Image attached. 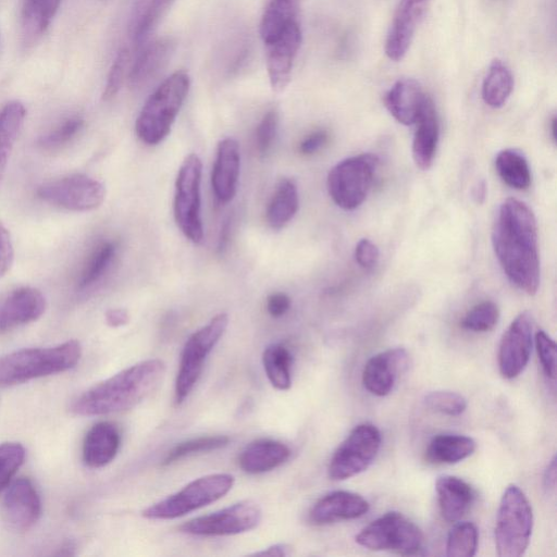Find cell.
Wrapping results in <instances>:
<instances>
[{"instance_id": "cell-1", "label": "cell", "mask_w": 557, "mask_h": 557, "mask_svg": "<svg viewBox=\"0 0 557 557\" xmlns=\"http://www.w3.org/2000/svg\"><path fill=\"white\" fill-rule=\"evenodd\" d=\"M492 243L508 280L520 290L534 295L540 285L537 226L534 213L524 202L508 198L500 205Z\"/></svg>"}, {"instance_id": "cell-2", "label": "cell", "mask_w": 557, "mask_h": 557, "mask_svg": "<svg viewBox=\"0 0 557 557\" xmlns=\"http://www.w3.org/2000/svg\"><path fill=\"white\" fill-rule=\"evenodd\" d=\"M165 366L160 359L137 362L94 385L73 403L79 416H101L129 409L161 383Z\"/></svg>"}, {"instance_id": "cell-3", "label": "cell", "mask_w": 557, "mask_h": 557, "mask_svg": "<svg viewBox=\"0 0 557 557\" xmlns=\"http://www.w3.org/2000/svg\"><path fill=\"white\" fill-rule=\"evenodd\" d=\"M189 87L188 73L178 70L168 76L148 97L135 123L136 135L144 144L158 145L169 135Z\"/></svg>"}, {"instance_id": "cell-4", "label": "cell", "mask_w": 557, "mask_h": 557, "mask_svg": "<svg viewBox=\"0 0 557 557\" xmlns=\"http://www.w3.org/2000/svg\"><path fill=\"white\" fill-rule=\"evenodd\" d=\"M81 355V344L74 339L51 347L24 348L7 354L0 358V386L64 372L76 366Z\"/></svg>"}, {"instance_id": "cell-5", "label": "cell", "mask_w": 557, "mask_h": 557, "mask_svg": "<svg viewBox=\"0 0 557 557\" xmlns=\"http://www.w3.org/2000/svg\"><path fill=\"white\" fill-rule=\"evenodd\" d=\"M533 528L532 507L515 484L505 490L496 518L495 545L500 557H519L529 546Z\"/></svg>"}, {"instance_id": "cell-6", "label": "cell", "mask_w": 557, "mask_h": 557, "mask_svg": "<svg viewBox=\"0 0 557 557\" xmlns=\"http://www.w3.org/2000/svg\"><path fill=\"white\" fill-rule=\"evenodd\" d=\"M235 478L230 473H212L195 479L176 493L143 511L150 520H171L206 507L226 495Z\"/></svg>"}, {"instance_id": "cell-7", "label": "cell", "mask_w": 557, "mask_h": 557, "mask_svg": "<svg viewBox=\"0 0 557 557\" xmlns=\"http://www.w3.org/2000/svg\"><path fill=\"white\" fill-rule=\"evenodd\" d=\"M227 325V314L218 313L186 341L175 379L174 399L177 405L182 404L194 389L207 357L225 333Z\"/></svg>"}, {"instance_id": "cell-8", "label": "cell", "mask_w": 557, "mask_h": 557, "mask_svg": "<svg viewBox=\"0 0 557 557\" xmlns=\"http://www.w3.org/2000/svg\"><path fill=\"white\" fill-rule=\"evenodd\" d=\"M377 163L376 156L361 153L334 165L326 181L332 200L344 210L358 208L371 188Z\"/></svg>"}, {"instance_id": "cell-9", "label": "cell", "mask_w": 557, "mask_h": 557, "mask_svg": "<svg viewBox=\"0 0 557 557\" xmlns=\"http://www.w3.org/2000/svg\"><path fill=\"white\" fill-rule=\"evenodd\" d=\"M202 163L200 158L188 154L177 173L174 195V218L182 233L193 243L203 238L201 221L200 184Z\"/></svg>"}, {"instance_id": "cell-10", "label": "cell", "mask_w": 557, "mask_h": 557, "mask_svg": "<svg viewBox=\"0 0 557 557\" xmlns=\"http://www.w3.org/2000/svg\"><path fill=\"white\" fill-rule=\"evenodd\" d=\"M356 542L371 550H389L410 555L421 549L423 533L403 513L389 511L364 527L356 535Z\"/></svg>"}, {"instance_id": "cell-11", "label": "cell", "mask_w": 557, "mask_h": 557, "mask_svg": "<svg viewBox=\"0 0 557 557\" xmlns=\"http://www.w3.org/2000/svg\"><path fill=\"white\" fill-rule=\"evenodd\" d=\"M381 442V432L375 425L358 424L333 454L327 469L329 476L342 481L363 472L375 459Z\"/></svg>"}, {"instance_id": "cell-12", "label": "cell", "mask_w": 557, "mask_h": 557, "mask_svg": "<svg viewBox=\"0 0 557 557\" xmlns=\"http://www.w3.org/2000/svg\"><path fill=\"white\" fill-rule=\"evenodd\" d=\"M37 197L50 205L71 210L90 211L106 198L104 185L85 174H72L41 184Z\"/></svg>"}, {"instance_id": "cell-13", "label": "cell", "mask_w": 557, "mask_h": 557, "mask_svg": "<svg viewBox=\"0 0 557 557\" xmlns=\"http://www.w3.org/2000/svg\"><path fill=\"white\" fill-rule=\"evenodd\" d=\"M262 511L253 500H242L209 515L194 518L181 525V531L197 536H225L255 529Z\"/></svg>"}, {"instance_id": "cell-14", "label": "cell", "mask_w": 557, "mask_h": 557, "mask_svg": "<svg viewBox=\"0 0 557 557\" xmlns=\"http://www.w3.org/2000/svg\"><path fill=\"white\" fill-rule=\"evenodd\" d=\"M532 315L523 311L504 332L498 347V368L503 377L515 379L527 367L532 349Z\"/></svg>"}, {"instance_id": "cell-15", "label": "cell", "mask_w": 557, "mask_h": 557, "mask_svg": "<svg viewBox=\"0 0 557 557\" xmlns=\"http://www.w3.org/2000/svg\"><path fill=\"white\" fill-rule=\"evenodd\" d=\"M301 40V28L295 20L275 39L265 45L269 82L275 92H282L288 86Z\"/></svg>"}, {"instance_id": "cell-16", "label": "cell", "mask_w": 557, "mask_h": 557, "mask_svg": "<svg viewBox=\"0 0 557 557\" xmlns=\"http://www.w3.org/2000/svg\"><path fill=\"white\" fill-rule=\"evenodd\" d=\"M430 1L399 0L385 41L389 60L397 62L406 55Z\"/></svg>"}, {"instance_id": "cell-17", "label": "cell", "mask_w": 557, "mask_h": 557, "mask_svg": "<svg viewBox=\"0 0 557 557\" xmlns=\"http://www.w3.org/2000/svg\"><path fill=\"white\" fill-rule=\"evenodd\" d=\"M408 367V354L404 348H391L372 356L363 367L362 383L375 396L388 395L398 376Z\"/></svg>"}, {"instance_id": "cell-18", "label": "cell", "mask_w": 557, "mask_h": 557, "mask_svg": "<svg viewBox=\"0 0 557 557\" xmlns=\"http://www.w3.org/2000/svg\"><path fill=\"white\" fill-rule=\"evenodd\" d=\"M3 511L9 523L17 530L33 527L41 515L40 496L27 478L10 482L3 498Z\"/></svg>"}, {"instance_id": "cell-19", "label": "cell", "mask_w": 557, "mask_h": 557, "mask_svg": "<svg viewBox=\"0 0 557 557\" xmlns=\"http://www.w3.org/2000/svg\"><path fill=\"white\" fill-rule=\"evenodd\" d=\"M46 307V298L37 288L13 290L0 305V333L38 320Z\"/></svg>"}, {"instance_id": "cell-20", "label": "cell", "mask_w": 557, "mask_h": 557, "mask_svg": "<svg viewBox=\"0 0 557 557\" xmlns=\"http://www.w3.org/2000/svg\"><path fill=\"white\" fill-rule=\"evenodd\" d=\"M240 168L239 145L236 139L226 137L219 141L211 174V185L216 199L226 203L237 189Z\"/></svg>"}, {"instance_id": "cell-21", "label": "cell", "mask_w": 557, "mask_h": 557, "mask_svg": "<svg viewBox=\"0 0 557 557\" xmlns=\"http://www.w3.org/2000/svg\"><path fill=\"white\" fill-rule=\"evenodd\" d=\"M369 507V503L357 493L334 491L313 505L309 512V520L317 525L351 520L367 513Z\"/></svg>"}, {"instance_id": "cell-22", "label": "cell", "mask_w": 557, "mask_h": 557, "mask_svg": "<svg viewBox=\"0 0 557 557\" xmlns=\"http://www.w3.org/2000/svg\"><path fill=\"white\" fill-rule=\"evenodd\" d=\"M428 97L417 81L401 78L386 92L384 103L397 122L412 125L417 123Z\"/></svg>"}, {"instance_id": "cell-23", "label": "cell", "mask_w": 557, "mask_h": 557, "mask_svg": "<svg viewBox=\"0 0 557 557\" xmlns=\"http://www.w3.org/2000/svg\"><path fill=\"white\" fill-rule=\"evenodd\" d=\"M120 445L121 434L117 426L108 421L98 422L86 433L83 460L89 468H102L115 458Z\"/></svg>"}, {"instance_id": "cell-24", "label": "cell", "mask_w": 557, "mask_h": 557, "mask_svg": "<svg viewBox=\"0 0 557 557\" xmlns=\"http://www.w3.org/2000/svg\"><path fill=\"white\" fill-rule=\"evenodd\" d=\"M290 448L275 440L261 438L249 443L238 456V466L249 474L274 470L290 457Z\"/></svg>"}, {"instance_id": "cell-25", "label": "cell", "mask_w": 557, "mask_h": 557, "mask_svg": "<svg viewBox=\"0 0 557 557\" xmlns=\"http://www.w3.org/2000/svg\"><path fill=\"white\" fill-rule=\"evenodd\" d=\"M435 490L442 516L449 522L461 519L475 499L472 486L458 476H440Z\"/></svg>"}, {"instance_id": "cell-26", "label": "cell", "mask_w": 557, "mask_h": 557, "mask_svg": "<svg viewBox=\"0 0 557 557\" xmlns=\"http://www.w3.org/2000/svg\"><path fill=\"white\" fill-rule=\"evenodd\" d=\"M417 124L412 140V158L419 169L428 170L433 163L440 138L438 119L430 97L424 103Z\"/></svg>"}, {"instance_id": "cell-27", "label": "cell", "mask_w": 557, "mask_h": 557, "mask_svg": "<svg viewBox=\"0 0 557 557\" xmlns=\"http://www.w3.org/2000/svg\"><path fill=\"white\" fill-rule=\"evenodd\" d=\"M173 44L168 38L154 40L138 53L129 71V83L140 86L153 77L165 64L172 52Z\"/></svg>"}, {"instance_id": "cell-28", "label": "cell", "mask_w": 557, "mask_h": 557, "mask_svg": "<svg viewBox=\"0 0 557 557\" xmlns=\"http://www.w3.org/2000/svg\"><path fill=\"white\" fill-rule=\"evenodd\" d=\"M299 207L298 189L290 178H282L267 208V222L273 230L283 228L296 214Z\"/></svg>"}, {"instance_id": "cell-29", "label": "cell", "mask_w": 557, "mask_h": 557, "mask_svg": "<svg viewBox=\"0 0 557 557\" xmlns=\"http://www.w3.org/2000/svg\"><path fill=\"white\" fill-rule=\"evenodd\" d=\"M475 448L474 440L469 436L440 434L430 442L426 458L433 463H456L471 456Z\"/></svg>"}, {"instance_id": "cell-30", "label": "cell", "mask_w": 557, "mask_h": 557, "mask_svg": "<svg viewBox=\"0 0 557 557\" xmlns=\"http://www.w3.org/2000/svg\"><path fill=\"white\" fill-rule=\"evenodd\" d=\"M26 109L20 101H10L0 110V178L5 173L15 140L22 129Z\"/></svg>"}, {"instance_id": "cell-31", "label": "cell", "mask_w": 557, "mask_h": 557, "mask_svg": "<svg viewBox=\"0 0 557 557\" xmlns=\"http://www.w3.org/2000/svg\"><path fill=\"white\" fill-rule=\"evenodd\" d=\"M304 0H270L260 22V36L264 45L275 39L293 21L297 20Z\"/></svg>"}, {"instance_id": "cell-32", "label": "cell", "mask_w": 557, "mask_h": 557, "mask_svg": "<svg viewBox=\"0 0 557 557\" xmlns=\"http://www.w3.org/2000/svg\"><path fill=\"white\" fill-rule=\"evenodd\" d=\"M512 89L513 77L509 67L502 60H493L482 84L483 101L491 108H500L510 97Z\"/></svg>"}, {"instance_id": "cell-33", "label": "cell", "mask_w": 557, "mask_h": 557, "mask_svg": "<svg viewBox=\"0 0 557 557\" xmlns=\"http://www.w3.org/2000/svg\"><path fill=\"white\" fill-rule=\"evenodd\" d=\"M61 0H24L22 27L26 41L40 37L54 17Z\"/></svg>"}, {"instance_id": "cell-34", "label": "cell", "mask_w": 557, "mask_h": 557, "mask_svg": "<svg viewBox=\"0 0 557 557\" xmlns=\"http://www.w3.org/2000/svg\"><path fill=\"white\" fill-rule=\"evenodd\" d=\"M290 351L283 344H271L262 354V364L271 385L278 391H287L292 385Z\"/></svg>"}, {"instance_id": "cell-35", "label": "cell", "mask_w": 557, "mask_h": 557, "mask_svg": "<svg viewBox=\"0 0 557 557\" xmlns=\"http://www.w3.org/2000/svg\"><path fill=\"white\" fill-rule=\"evenodd\" d=\"M495 168L505 184L516 189H525L531 184V171L523 154L513 149L498 152Z\"/></svg>"}, {"instance_id": "cell-36", "label": "cell", "mask_w": 557, "mask_h": 557, "mask_svg": "<svg viewBox=\"0 0 557 557\" xmlns=\"http://www.w3.org/2000/svg\"><path fill=\"white\" fill-rule=\"evenodd\" d=\"M479 542L478 528L472 522H459L448 533L446 555L449 557H472Z\"/></svg>"}, {"instance_id": "cell-37", "label": "cell", "mask_w": 557, "mask_h": 557, "mask_svg": "<svg viewBox=\"0 0 557 557\" xmlns=\"http://www.w3.org/2000/svg\"><path fill=\"white\" fill-rule=\"evenodd\" d=\"M115 251L116 246L113 242H104L94 250L81 273L78 280L81 289L90 287L102 277L110 267Z\"/></svg>"}, {"instance_id": "cell-38", "label": "cell", "mask_w": 557, "mask_h": 557, "mask_svg": "<svg viewBox=\"0 0 557 557\" xmlns=\"http://www.w3.org/2000/svg\"><path fill=\"white\" fill-rule=\"evenodd\" d=\"M228 442L230 438L225 435L199 436L181 442L168 451L162 465L168 466L194 454L222 448Z\"/></svg>"}, {"instance_id": "cell-39", "label": "cell", "mask_w": 557, "mask_h": 557, "mask_svg": "<svg viewBox=\"0 0 557 557\" xmlns=\"http://www.w3.org/2000/svg\"><path fill=\"white\" fill-rule=\"evenodd\" d=\"M175 0H148L133 28L134 41L138 45L147 39Z\"/></svg>"}, {"instance_id": "cell-40", "label": "cell", "mask_w": 557, "mask_h": 557, "mask_svg": "<svg viewBox=\"0 0 557 557\" xmlns=\"http://www.w3.org/2000/svg\"><path fill=\"white\" fill-rule=\"evenodd\" d=\"M499 320V309L491 300L473 306L462 318L461 326L471 332H487L495 327Z\"/></svg>"}, {"instance_id": "cell-41", "label": "cell", "mask_w": 557, "mask_h": 557, "mask_svg": "<svg viewBox=\"0 0 557 557\" xmlns=\"http://www.w3.org/2000/svg\"><path fill=\"white\" fill-rule=\"evenodd\" d=\"M25 459L22 444L7 442L0 444V492L7 487Z\"/></svg>"}, {"instance_id": "cell-42", "label": "cell", "mask_w": 557, "mask_h": 557, "mask_svg": "<svg viewBox=\"0 0 557 557\" xmlns=\"http://www.w3.org/2000/svg\"><path fill=\"white\" fill-rule=\"evenodd\" d=\"M424 404L428 408L447 416H459L468 406L461 394L450 391L431 392L425 395Z\"/></svg>"}, {"instance_id": "cell-43", "label": "cell", "mask_w": 557, "mask_h": 557, "mask_svg": "<svg viewBox=\"0 0 557 557\" xmlns=\"http://www.w3.org/2000/svg\"><path fill=\"white\" fill-rule=\"evenodd\" d=\"M84 126V120L79 116H72L65 120L58 127L39 139V145L46 150L59 149L71 143Z\"/></svg>"}, {"instance_id": "cell-44", "label": "cell", "mask_w": 557, "mask_h": 557, "mask_svg": "<svg viewBox=\"0 0 557 557\" xmlns=\"http://www.w3.org/2000/svg\"><path fill=\"white\" fill-rule=\"evenodd\" d=\"M128 58L129 53L126 48H122L117 51L107 77L102 95L103 100H111L119 92L124 81Z\"/></svg>"}, {"instance_id": "cell-45", "label": "cell", "mask_w": 557, "mask_h": 557, "mask_svg": "<svg viewBox=\"0 0 557 557\" xmlns=\"http://www.w3.org/2000/svg\"><path fill=\"white\" fill-rule=\"evenodd\" d=\"M277 125L278 112L272 108L264 113L256 131V147L261 156H264L272 147Z\"/></svg>"}, {"instance_id": "cell-46", "label": "cell", "mask_w": 557, "mask_h": 557, "mask_svg": "<svg viewBox=\"0 0 557 557\" xmlns=\"http://www.w3.org/2000/svg\"><path fill=\"white\" fill-rule=\"evenodd\" d=\"M535 346L537 356L544 373L549 379L556 376V344L555 342L542 330L535 334Z\"/></svg>"}, {"instance_id": "cell-47", "label": "cell", "mask_w": 557, "mask_h": 557, "mask_svg": "<svg viewBox=\"0 0 557 557\" xmlns=\"http://www.w3.org/2000/svg\"><path fill=\"white\" fill-rule=\"evenodd\" d=\"M379 248L368 238L358 242L355 248L356 262L363 269L373 268L379 260Z\"/></svg>"}, {"instance_id": "cell-48", "label": "cell", "mask_w": 557, "mask_h": 557, "mask_svg": "<svg viewBox=\"0 0 557 557\" xmlns=\"http://www.w3.org/2000/svg\"><path fill=\"white\" fill-rule=\"evenodd\" d=\"M14 258L13 245L10 233L0 223V277L10 270Z\"/></svg>"}, {"instance_id": "cell-49", "label": "cell", "mask_w": 557, "mask_h": 557, "mask_svg": "<svg viewBox=\"0 0 557 557\" xmlns=\"http://www.w3.org/2000/svg\"><path fill=\"white\" fill-rule=\"evenodd\" d=\"M290 307V298L285 293H273L267 298V311L273 318L284 315Z\"/></svg>"}, {"instance_id": "cell-50", "label": "cell", "mask_w": 557, "mask_h": 557, "mask_svg": "<svg viewBox=\"0 0 557 557\" xmlns=\"http://www.w3.org/2000/svg\"><path fill=\"white\" fill-rule=\"evenodd\" d=\"M327 141V133L324 129H319L308 135L299 144V151L302 154H311L321 149Z\"/></svg>"}, {"instance_id": "cell-51", "label": "cell", "mask_w": 557, "mask_h": 557, "mask_svg": "<svg viewBox=\"0 0 557 557\" xmlns=\"http://www.w3.org/2000/svg\"><path fill=\"white\" fill-rule=\"evenodd\" d=\"M129 314L125 309L114 308L106 312V322L111 327H120L127 324Z\"/></svg>"}, {"instance_id": "cell-52", "label": "cell", "mask_w": 557, "mask_h": 557, "mask_svg": "<svg viewBox=\"0 0 557 557\" xmlns=\"http://www.w3.org/2000/svg\"><path fill=\"white\" fill-rule=\"evenodd\" d=\"M289 554L288 547L285 544H274L269 547H267L263 550L257 552L253 555L257 556H287Z\"/></svg>"}, {"instance_id": "cell-53", "label": "cell", "mask_w": 557, "mask_h": 557, "mask_svg": "<svg viewBox=\"0 0 557 557\" xmlns=\"http://www.w3.org/2000/svg\"><path fill=\"white\" fill-rule=\"evenodd\" d=\"M556 485V457L554 456L544 474V486L554 490Z\"/></svg>"}, {"instance_id": "cell-54", "label": "cell", "mask_w": 557, "mask_h": 557, "mask_svg": "<svg viewBox=\"0 0 557 557\" xmlns=\"http://www.w3.org/2000/svg\"><path fill=\"white\" fill-rule=\"evenodd\" d=\"M228 231H230V221H225L224 225L222 226L221 235H220V239H219L218 249L220 251L222 249H224V247L226 245L227 237H228Z\"/></svg>"}, {"instance_id": "cell-55", "label": "cell", "mask_w": 557, "mask_h": 557, "mask_svg": "<svg viewBox=\"0 0 557 557\" xmlns=\"http://www.w3.org/2000/svg\"><path fill=\"white\" fill-rule=\"evenodd\" d=\"M485 194H486L485 183L481 182L474 188L473 197L476 199L478 202H482L484 200V198H485Z\"/></svg>"}, {"instance_id": "cell-56", "label": "cell", "mask_w": 557, "mask_h": 557, "mask_svg": "<svg viewBox=\"0 0 557 557\" xmlns=\"http://www.w3.org/2000/svg\"><path fill=\"white\" fill-rule=\"evenodd\" d=\"M555 127H556V119L555 116L553 117L552 120V124H550V128H552V136H553V139L555 140L556 139V132H555Z\"/></svg>"}]
</instances>
